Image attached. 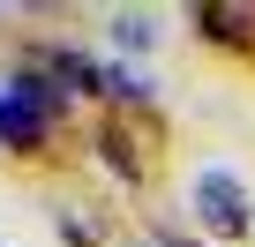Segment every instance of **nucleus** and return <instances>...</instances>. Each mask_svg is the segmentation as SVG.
<instances>
[{
  "label": "nucleus",
  "instance_id": "nucleus-3",
  "mask_svg": "<svg viewBox=\"0 0 255 247\" xmlns=\"http://www.w3.org/2000/svg\"><path fill=\"white\" fill-rule=\"evenodd\" d=\"M45 82L60 97H90V90H105V68L83 60V53H45Z\"/></svg>",
  "mask_w": 255,
  "mask_h": 247
},
{
  "label": "nucleus",
  "instance_id": "nucleus-5",
  "mask_svg": "<svg viewBox=\"0 0 255 247\" xmlns=\"http://www.w3.org/2000/svg\"><path fill=\"white\" fill-rule=\"evenodd\" d=\"M113 38H120V53H150V15H113Z\"/></svg>",
  "mask_w": 255,
  "mask_h": 247
},
{
  "label": "nucleus",
  "instance_id": "nucleus-2",
  "mask_svg": "<svg viewBox=\"0 0 255 247\" xmlns=\"http://www.w3.org/2000/svg\"><path fill=\"white\" fill-rule=\"evenodd\" d=\"M195 217H203L218 240H240V232L255 225V202H248V187H240L225 165H203V172H195Z\"/></svg>",
  "mask_w": 255,
  "mask_h": 247
},
{
  "label": "nucleus",
  "instance_id": "nucleus-6",
  "mask_svg": "<svg viewBox=\"0 0 255 247\" xmlns=\"http://www.w3.org/2000/svg\"><path fill=\"white\" fill-rule=\"evenodd\" d=\"M195 23H203L210 38H240V23H248V8H195Z\"/></svg>",
  "mask_w": 255,
  "mask_h": 247
},
{
  "label": "nucleus",
  "instance_id": "nucleus-4",
  "mask_svg": "<svg viewBox=\"0 0 255 247\" xmlns=\"http://www.w3.org/2000/svg\"><path fill=\"white\" fill-rule=\"evenodd\" d=\"M105 97L143 105V97H150V75H143V68H105Z\"/></svg>",
  "mask_w": 255,
  "mask_h": 247
},
{
  "label": "nucleus",
  "instance_id": "nucleus-1",
  "mask_svg": "<svg viewBox=\"0 0 255 247\" xmlns=\"http://www.w3.org/2000/svg\"><path fill=\"white\" fill-rule=\"evenodd\" d=\"M53 105H60V90L45 75H8V90H0V143L8 150H38L53 135Z\"/></svg>",
  "mask_w": 255,
  "mask_h": 247
}]
</instances>
